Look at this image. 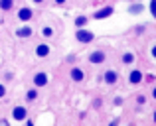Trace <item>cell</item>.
I'll use <instances>...</instances> for the list:
<instances>
[{"mask_svg":"<svg viewBox=\"0 0 156 126\" xmlns=\"http://www.w3.org/2000/svg\"><path fill=\"white\" fill-rule=\"evenodd\" d=\"M34 2H38V4H40V2H44V0H34Z\"/></svg>","mask_w":156,"mask_h":126,"instance_id":"obj_27","label":"cell"},{"mask_svg":"<svg viewBox=\"0 0 156 126\" xmlns=\"http://www.w3.org/2000/svg\"><path fill=\"white\" fill-rule=\"evenodd\" d=\"M136 103H138V104H144V103H146V97H144V95H138V97H136Z\"/></svg>","mask_w":156,"mask_h":126,"instance_id":"obj_19","label":"cell"},{"mask_svg":"<svg viewBox=\"0 0 156 126\" xmlns=\"http://www.w3.org/2000/svg\"><path fill=\"white\" fill-rule=\"evenodd\" d=\"M38 99V93L34 91V89H32V91H28V100H36Z\"/></svg>","mask_w":156,"mask_h":126,"instance_id":"obj_15","label":"cell"},{"mask_svg":"<svg viewBox=\"0 0 156 126\" xmlns=\"http://www.w3.org/2000/svg\"><path fill=\"white\" fill-rule=\"evenodd\" d=\"M12 118L18 120V122L26 120V108H24V107H16L14 111H12Z\"/></svg>","mask_w":156,"mask_h":126,"instance_id":"obj_5","label":"cell"},{"mask_svg":"<svg viewBox=\"0 0 156 126\" xmlns=\"http://www.w3.org/2000/svg\"><path fill=\"white\" fill-rule=\"evenodd\" d=\"M152 99H156V87L152 89Z\"/></svg>","mask_w":156,"mask_h":126,"instance_id":"obj_25","label":"cell"},{"mask_svg":"<svg viewBox=\"0 0 156 126\" xmlns=\"http://www.w3.org/2000/svg\"><path fill=\"white\" fill-rule=\"evenodd\" d=\"M75 38H77V42H81V43H89V42H93V39H95V34H93V32H89V30H79L75 34Z\"/></svg>","mask_w":156,"mask_h":126,"instance_id":"obj_3","label":"cell"},{"mask_svg":"<svg viewBox=\"0 0 156 126\" xmlns=\"http://www.w3.org/2000/svg\"><path fill=\"white\" fill-rule=\"evenodd\" d=\"M0 8H2V10H10L12 8V0H0Z\"/></svg>","mask_w":156,"mask_h":126,"instance_id":"obj_14","label":"cell"},{"mask_svg":"<svg viewBox=\"0 0 156 126\" xmlns=\"http://www.w3.org/2000/svg\"><path fill=\"white\" fill-rule=\"evenodd\" d=\"M152 122H154V124H156V111H154V112H152Z\"/></svg>","mask_w":156,"mask_h":126,"instance_id":"obj_24","label":"cell"},{"mask_svg":"<svg viewBox=\"0 0 156 126\" xmlns=\"http://www.w3.org/2000/svg\"><path fill=\"white\" fill-rule=\"evenodd\" d=\"M121 61L125 63V65H133L134 61H136V55L133 53V51H126V53H122V57H121Z\"/></svg>","mask_w":156,"mask_h":126,"instance_id":"obj_8","label":"cell"},{"mask_svg":"<svg viewBox=\"0 0 156 126\" xmlns=\"http://www.w3.org/2000/svg\"><path fill=\"white\" fill-rule=\"evenodd\" d=\"M55 2H57V4H63V2H65V0H55Z\"/></svg>","mask_w":156,"mask_h":126,"instance_id":"obj_26","label":"cell"},{"mask_svg":"<svg viewBox=\"0 0 156 126\" xmlns=\"http://www.w3.org/2000/svg\"><path fill=\"white\" fill-rule=\"evenodd\" d=\"M154 79H156V75H144V81H146V83H152Z\"/></svg>","mask_w":156,"mask_h":126,"instance_id":"obj_21","label":"cell"},{"mask_svg":"<svg viewBox=\"0 0 156 126\" xmlns=\"http://www.w3.org/2000/svg\"><path fill=\"white\" fill-rule=\"evenodd\" d=\"M16 34L20 36V38H28V36L32 34V28H28V26H24V28H20L18 32H16Z\"/></svg>","mask_w":156,"mask_h":126,"instance_id":"obj_13","label":"cell"},{"mask_svg":"<svg viewBox=\"0 0 156 126\" xmlns=\"http://www.w3.org/2000/svg\"><path fill=\"white\" fill-rule=\"evenodd\" d=\"M150 12H152V16L156 20V0H150Z\"/></svg>","mask_w":156,"mask_h":126,"instance_id":"obj_18","label":"cell"},{"mask_svg":"<svg viewBox=\"0 0 156 126\" xmlns=\"http://www.w3.org/2000/svg\"><path fill=\"white\" fill-rule=\"evenodd\" d=\"M142 81H144V73H142L140 69H133V71L129 73V83L130 85H140Z\"/></svg>","mask_w":156,"mask_h":126,"instance_id":"obj_2","label":"cell"},{"mask_svg":"<svg viewBox=\"0 0 156 126\" xmlns=\"http://www.w3.org/2000/svg\"><path fill=\"white\" fill-rule=\"evenodd\" d=\"M144 10V6H142V4H130L129 6V14H140V12Z\"/></svg>","mask_w":156,"mask_h":126,"instance_id":"obj_12","label":"cell"},{"mask_svg":"<svg viewBox=\"0 0 156 126\" xmlns=\"http://www.w3.org/2000/svg\"><path fill=\"white\" fill-rule=\"evenodd\" d=\"M36 55H38V57H46V55H50V47H48L46 43H40V46L36 47Z\"/></svg>","mask_w":156,"mask_h":126,"instance_id":"obj_10","label":"cell"},{"mask_svg":"<svg viewBox=\"0 0 156 126\" xmlns=\"http://www.w3.org/2000/svg\"><path fill=\"white\" fill-rule=\"evenodd\" d=\"M18 18L22 20V22H28V20L32 18V10L30 8H22V10L18 12Z\"/></svg>","mask_w":156,"mask_h":126,"instance_id":"obj_11","label":"cell"},{"mask_svg":"<svg viewBox=\"0 0 156 126\" xmlns=\"http://www.w3.org/2000/svg\"><path fill=\"white\" fill-rule=\"evenodd\" d=\"M42 34H44V36H46V38H51V34H53V30H51V28H48V26H46V28H44V30H42Z\"/></svg>","mask_w":156,"mask_h":126,"instance_id":"obj_17","label":"cell"},{"mask_svg":"<svg viewBox=\"0 0 156 126\" xmlns=\"http://www.w3.org/2000/svg\"><path fill=\"white\" fill-rule=\"evenodd\" d=\"M75 24L77 26H85V24H87V18H85V16H79V18L75 20Z\"/></svg>","mask_w":156,"mask_h":126,"instance_id":"obj_16","label":"cell"},{"mask_svg":"<svg viewBox=\"0 0 156 126\" xmlns=\"http://www.w3.org/2000/svg\"><path fill=\"white\" fill-rule=\"evenodd\" d=\"M113 6H107V8H103V10H97L95 12V18L97 20H103V18H107V16H111V14H113Z\"/></svg>","mask_w":156,"mask_h":126,"instance_id":"obj_6","label":"cell"},{"mask_svg":"<svg viewBox=\"0 0 156 126\" xmlns=\"http://www.w3.org/2000/svg\"><path fill=\"white\" fill-rule=\"evenodd\" d=\"M4 95H6V87H4V85H0V99H2Z\"/></svg>","mask_w":156,"mask_h":126,"instance_id":"obj_22","label":"cell"},{"mask_svg":"<svg viewBox=\"0 0 156 126\" xmlns=\"http://www.w3.org/2000/svg\"><path fill=\"white\" fill-rule=\"evenodd\" d=\"M103 81H105L107 85H115V83L119 81V73H117V71H113V69H109V71H105Z\"/></svg>","mask_w":156,"mask_h":126,"instance_id":"obj_4","label":"cell"},{"mask_svg":"<svg viewBox=\"0 0 156 126\" xmlns=\"http://www.w3.org/2000/svg\"><path fill=\"white\" fill-rule=\"evenodd\" d=\"M105 59H107V53H105L103 49H95L93 53H89V63H93V65L105 63Z\"/></svg>","mask_w":156,"mask_h":126,"instance_id":"obj_1","label":"cell"},{"mask_svg":"<svg viewBox=\"0 0 156 126\" xmlns=\"http://www.w3.org/2000/svg\"><path fill=\"white\" fill-rule=\"evenodd\" d=\"M69 77H71L73 81H83V79H85V73L81 71L79 67H73V69H71V73H69Z\"/></svg>","mask_w":156,"mask_h":126,"instance_id":"obj_7","label":"cell"},{"mask_svg":"<svg viewBox=\"0 0 156 126\" xmlns=\"http://www.w3.org/2000/svg\"><path fill=\"white\" fill-rule=\"evenodd\" d=\"M48 81H50V79H48L46 73H38V75L34 77V83L38 85V87H44V85H48Z\"/></svg>","mask_w":156,"mask_h":126,"instance_id":"obj_9","label":"cell"},{"mask_svg":"<svg viewBox=\"0 0 156 126\" xmlns=\"http://www.w3.org/2000/svg\"><path fill=\"white\" fill-rule=\"evenodd\" d=\"M115 104H117V107H119V104H122V99H121V97H117V99H115Z\"/></svg>","mask_w":156,"mask_h":126,"instance_id":"obj_23","label":"cell"},{"mask_svg":"<svg viewBox=\"0 0 156 126\" xmlns=\"http://www.w3.org/2000/svg\"><path fill=\"white\" fill-rule=\"evenodd\" d=\"M150 55H152V59H156V43L150 46Z\"/></svg>","mask_w":156,"mask_h":126,"instance_id":"obj_20","label":"cell"}]
</instances>
